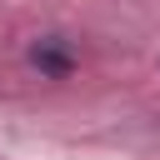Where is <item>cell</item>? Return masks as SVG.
I'll use <instances>...</instances> for the list:
<instances>
[{"mask_svg": "<svg viewBox=\"0 0 160 160\" xmlns=\"http://www.w3.org/2000/svg\"><path fill=\"white\" fill-rule=\"evenodd\" d=\"M30 60H35L40 70H55V75H65V70H70V55H65V50H55V45H35V50H30Z\"/></svg>", "mask_w": 160, "mask_h": 160, "instance_id": "1", "label": "cell"}]
</instances>
